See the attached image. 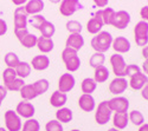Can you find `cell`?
Listing matches in <instances>:
<instances>
[{
	"instance_id": "d4e9b609",
	"label": "cell",
	"mask_w": 148,
	"mask_h": 131,
	"mask_svg": "<svg viewBox=\"0 0 148 131\" xmlns=\"http://www.w3.org/2000/svg\"><path fill=\"white\" fill-rule=\"evenodd\" d=\"M19 92H20L21 98L24 100H27V102H30V100H32V99L38 97V94L36 93V90H34L32 84H25L21 88V90Z\"/></svg>"
},
{
	"instance_id": "3957f363",
	"label": "cell",
	"mask_w": 148,
	"mask_h": 131,
	"mask_svg": "<svg viewBox=\"0 0 148 131\" xmlns=\"http://www.w3.org/2000/svg\"><path fill=\"white\" fill-rule=\"evenodd\" d=\"M112 110L109 108V104H108V100H103L98 104L97 109H96V112H95V121L97 124L100 125H106L110 118H112Z\"/></svg>"
},
{
	"instance_id": "c3c4849f",
	"label": "cell",
	"mask_w": 148,
	"mask_h": 131,
	"mask_svg": "<svg viewBox=\"0 0 148 131\" xmlns=\"http://www.w3.org/2000/svg\"><path fill=\"white\" fill-rule=\"evenodd\" d=\"M27 1V0H12V3H13L14 5H17V6H21L23 4H25Z\"/></svg>"
},
{
	"instance_id": "5b68a950",
	"label": "cell",
	"mask_w": 148,
	"mask_h": 131,
	"mask_svg": "<svg viewBox=\"0 0 148 131\" xmlns=\"http://www.w3.org/2000/svg\"><path fill=\"white\" fill-rule=\"evenodd\" d=\"M5 125L7 131H20L23 128L20 116L13 111V110H7L5 112Z\"/></svg>"
},
{
	"instance_id": "11a10c76",
	"label": "cell",
	"mask_w": 148,
	"mask_h": 131,
	"mask_svg": "<svg viewBox=\"0 0 148 131\" xmlns=\"http://www.w3.org/2000/svg\"><path fill=\"white\" fill-rule=\"evenodd\" d=\"M0 131H7L5 128H1V126H0Z\"/></svg>"
},
{
	"instance_id": "ffe728a7",
	"label": "cell",
	"mask_w": 148,
	"mask_h": 131,
	"mask_svg": "<svg viewBox=\"0 0 148 131\" xmlns=\"http://www.w3.org/2000/svg\"><path fill=\"white\" fill-rule=\"evenodd\" d=\"M113 123H114V128H116L119 130L126 129L129 123L128 113L127 112H115V115L113 117Z\"/></svg>"
},
{
	"instance_id": "bcb514c9",
	"label": "cell",
	"mask_w": 148,
	"mask_h": 131,
	"mask_svg": "<svg viewBox=\"0 0 148 131\" xmlns=\"http://www.w3.org/2000/svg\"><path fill=\"white\" fill-rule=\"evenodd\" d=\"M141 96H142V98H145L146 100H148V83L142 88V90H141Z\"/></svg>"
},
{
	"instance_id": "f546056e",
	"label": "cell",
	"mask_w": 148,
	"mask_h": 131,
	"mask_svg": "<svg viewBox=\"0 0 148 131\" xmlns=\"http://www.w3.org/2000/svg\"><path fill=\"white\" fill-rule=\"evenodd\" d=\"M97 88V83L92 79V78H85L83 79L82 84H81V89L82 92L85 94H91Z\"/></svg>"
},
{
	"instance_id": "7dc6e473",
	"label": "cell",
	"mask_w": 148,
	"mask_h": 131,
	"mask_svg": "<svg viewBox=\"0 0 148 131\" xmlns=\"http://www.w3.org/2000/svg\"><path fill=\"white\" fill-rule=\"evenodd\" d=\"M95 4L98 6V7H106L108 5V1L109 0H94Z\"/></svg>"
},
{
	"instance_id": "7402d4cb",
	"label": "cell",
	"mask_w": 148,
	"mask_h": 131,
	"mask_svg": "<svg viewBox=\"0 0 148 131\" xmlns=\"http://www.w3.org/2000/svg\"><path fill=\"white\" fill-rule=\"evenodd\" d=\"M44 10L43 0H30L25 6V11L27 14H38Z\"/></svg>"
},
{
	"instance_id": "db71d44e",
	"label": "cell",
	"mask_w": 148,
	"mask_h": 131,
	"mask_svg": "<svg viewBox=\"0 0 148 131\" xmlns=\"http://www.w3.org/2000/svg\"><path fill=\"white\" fill-rule=\"evenodd\" d=\"M50 1L53 4H58V3H60V0H50Z\"/></svg>"
},
{
	"instance_id": "52a82bcc",
	"label": "cell",
	"mask_w": 148,
	"mask_h": 131,
	"mask_svg": "<svg viewBox=\"0 0 148 131\" xmlns=\"http://www.w3.org/2000/svg\"><path fill=\"white\" fill-rule=\"evenodd\" d=\"M110 64H112L114 75H116V77H125V71H126V62L125 58L121 54L115 53L110 57Z\"/></svg>"
},
{
	"instance_id": "836d02e7",
	"label": "cell",
	"mask_w": 148,
	"mask_h": 131,
	"mask_svg": "<svg viewBox=\"0 0 148 131\" xmlns=\"http://www.w3.org/2000/svg\"><path fill=\"white\" fill-rule=\"evenodd\" d=\"M128 117H129V121L134 125H138V126H141L143 124V122H145V117H143V115L139 110H133L128 115Z\"/></svg>"
},
{
	"instance_id": "d6986e66",
	"label": "cell",
	"mask_w": 148,
	"mask_h": 131,
	"mask_svg": "<svg viewBox=\"0 0 148 131\" xmlns=\"http://www.w3.org/2000/svg\"><path fill=\"white\" fill-rule=\"evenodd\" d=\"M31 65L37 71H44V70H46L49 67V65H50V59H49V57L45 56V54L36 56L32 59Z\"/></svg>"
},
{
	"instance_id": "f6af8a7d",
	"label": "cell",
	"mask_w": 148,
	"mask_h": 131,
	"mask_svg": "<svg viewBox=\"0 0 148 131\" xmlns=\"http://www.w3.org/2000/svg\"><path fill=\"white\" fill-rule=\"evenodd\" d=\"M140 14H141V18H142L145 21L148 20V6H145V7L141 8Z\"/></svg>"
},
{
	"instance_id": "681fc988",
	"label": "cell",
	"mask_w": 148,
	"mask_h": 131,
	"mask_svg": "<svg viewBox=\"0 0 148 131\" xmlns=\"http://www.w3.org/2000/svg\"><path fill=\"white\" fill-rule=\"evenodd\" d=\"M142 56L145 57V59H148V45H146L142 49Z\"/></svg>"
},
{
	"instance_id": "8d00e7d4",
	"label": "cell",
	"mask_w": 148,
	"mask_h": 131,
	"mask_svg": "<svg viewBox=\"0 0 148 131\" xmlns=\"http://www.w3.org/2000/svg\"><path fill=\"white\" fill-rule=\"evenodd\" d=\"M16 78H17V73H16V70H14V69L7 67L6 70H4V72H3L4 85L10 84V83H12V81H13Z\"/></svg>"
},
{
	"instance_id": "f1b7e54d",
	"label": "cell",
	"mask_w": 148,
	"mask_h": 131,
	"mask_svg": "<svg viewBox=\"0 0 148 131\" xmlns=\"http://www.w3.org/2000/svg\"><path fill=\"white\" fill-rule=\"evenodd\" d=\"M38 30L40 31L42 37H44V38H51L52 35L55 34V32H56L55 25H53L52 22L47 21V20H45V21L42 24V26H40Z\"/></svg>"
},
{
	"instance_id": "8992f818",
	"label": "cell",
	"mask_w": 148,
	"mask_h": 131,
	"mask_svg": "<svg viewBox=\"0 0 148 131\" xmlns=\"http://www.w3.org/2000/svg\"><path fill=\"white\" fill-rule=\"evenodd\" d=\"M82 8H83V6L78 0H62L59 12H60L62 16L70 17L75 13L76 11L82 10Z\"/></svg>"
},
{
	"instance_id": "f907efd6",
	"label": "cell",
	"mask_w": 148,
	"mask_h": 131,
	"mask_svg": "<svg viewBox=\"0 0 148 131\" xmlns=\"http://www.w3.org/2000/svg\"><path fill=\"white\" fill-rule=\"evenodd\" d=\"M142 69H143V71L146 72V75H148V59H146V60L143 62V64H142Z\"/></svg>"
},
{
	"instance_id": "60d3db41",
	"label": "cell",
	"mask_w": 148,
	"mask_h": 131,
	"mask_svg": "<svg viewBox=\"0 0 148 131\" xmlns=\"http://www.w3.org/2000/svg\"><path fill=\"white\" fill-rule=\"evenodd\" d=\"M45 20H46L45 17H43L42 14H34V16L30 19V24H31L33 27L39 29V27L42 26V24H43Z\"/></svg>"
},
{
	"instance_id": "603a6c76",
	"label": "cell",
	"mask_w": 148,
	"mask_h": 131,
	"mask_svg": "<svg viewBox=\"0 0 148 131\" xmlns=\"http://www.w3.org/2000/svg\"><path fill=\"white\" fill-rule=\"evenodd\" d=\"M37 46L40 52L43 53H49L53 50V40L51 38H44V37H39L38 40H37Z\"/></svg>"
},
{
	"instance_id": "277c9868",
	"label": "cell",
	"mask_w": 148,
	"mask_h": 131,
	"mask_svg": "<svg viewBox=\"0 0 148 131\" xmlns=\"http://www.w3.org/2000/svg\"><path fill=\"white\" fill-rule=\"evenodd\" d=\"M134 35L136 44L145 47L148 44V22L145 20L139 21L134 27Z\"/></svg>"
},
{
	"instance_id": "83f0119b",
	"label": "cell",
	"mask_w": 148,
	"mask_h": 131,
	"mask_svg": "<svg viewBox=\"0 0 148 131\" xmlns=\"http://www.w3.org/2000/svg\"><path fill=\"white\" fill-rule=\"evenodd\" d=\"M14 70H16L17 77L24 79V78H26V77L30 76V73H31V65L27 62H20Z\"/></svg>"
},
{
	"instance_id": "f5cc1de1",
	"label": "cell",
	"mask_w": 148,
	"mask_h": 131,
	"mask_svg": "<svg viewBox=\"0 0 148 131\" xmlns=\"http://www.w3.org/2000/svg\"><path fill=\"white\" fill-rule=\"evenodd\" d=\"M108 131H121V130H119V129H116V128H112V129H109Z\"/></svg>"
},
{
	"instance_id": "74e56055",
	"label": "cell",
	"mask_w": 148,
	"mask_h": 131,
	"mask_svg": "<svg viewBox=\"0 0 148 131\" xmlns=\"http://www.w3.org/2000/svg\"><path fill=\"white\" fill-rule=\"evenodd\" d=\"M24 85H25V81H24V79L17 77L12 83H10V84H7V85H4V86L7 89V91L8 90L10 91H20Z\"/></svg>"
},
{
	"instance_id": "e0dca14e",
	"label": "cell",
	"mask_w": 148,
	"mask_h": 131,
	"mask_svg": "<svg viewBox=\"0 0 148 131\" xmlns=\"http://www.w3.org/2000/svg\"><path fill=\"white\" fill-rule=\"evenodd\" d=\"M112 46L117 53H126L130 50V41L126 37H117L113 40Z\"/></svg>"
},
{
	"instance_id": "4fadbf2b",
	"label": "cell",
	"mask_w": 148,
	"mask_h": 131,
	"mask_svg": "<svg viewBox=\"0 0 148 131\" xmlns=\"http://www.w3.org/2000/svg\"><path fill=\"white\" fill-rule=\"evenodd\" d=\"M16 112L23 117V118H26V119H30V118L33 117L34 112H36V109L32 103L27 102V100H21L20 103H18L17 105V109H16Z\"/></svg>"
},
{
	"instance_id": "9a60e30c",
	"label": "cell",
	"mask_w": 148,
	"mask_h": 131,
	"mask_svg": "<svg viewBox=\"0 0 148 131\" xmlns=\"http://www.w3.org/2000/svg\"><path fill=\"white\" fill-rule=\"evenodd\" d=\"M84 45V38L82 37L81 33H70V35L66 39L65 47L72 49L75 51H79Z\"/></svg>"
},
{
	"instance_id": "816d5d0a",
	"label": "cell",
	"mask_w": 148,
	"mask_h": 131,
	"mask_svg": "<svg viewBox=\"0 0 148 131\" xmlns=\"http://www.w3.org/2000/svg\"><path fill=\"white\" fill-rule=\"evenodd\" d=\"M139 131H148V124H145V123H143V124L140 126Z\"/></svg>"
},
{
	"instance_id": "44dd1931",
	"label": "cell",
	"mask_w": 148,
	"mask_h": 131,
	"mask_svg": "<svg viewBox=\"0 0 148 131\" xmlns=\"http://www.w3.org/2000/svg\"><path fill=\"white\" fill-rule=\"evenodd\" d=\"M68 100V97H66V93H63V92H60V91H55L52 94H51V97H50V103L51 105L53 106V108H57V109H60V108H63V106L65 105Z\"/></svg>"
},
{
	"instance_id": "7bdbcfd3",
	"label": "cell",
	"mask_w": 148,
	"mask_h": 131,
	"mask_svg": "<svg viewBox=\"0 0 148 131\" xmlns=\"http://www.w3.org/2000/svg\"><path fill=\"white\" fill-rule=\"evenodd\" d=\"M7 96V89L4 85H0V106L3 104V100L6 98Z\"/></svg>"
},
{
	"instance_id": "5bb4252c",
	"label": "cell",
	"mask_w": 148,
	"mask_h": 131,
	"mask_svg": "<svg viewBox=\"0 0 148 131\" xmlns=\"http://www.w3.org/2000/svg\"><path fill=\"white\" fill-rule=\"evenodd\" d=\"M128 81L125 77H116L115 79L112 80V83L109 84V91L112 92L113 94H121L123 93L127 88H128Z\"/></svg>"
},
{
	"instance_id": "7a4b0ae2",
	"label": "cell",
	"mask_w": 148,
	"mask_h": 131,
	"mask_svg": "<svg viewBox=\"0 0 148 131\" xmlns=\"http://www.w3.org/2000/svg\"><path fill=\"white\" fill-rule=\"evenodd\" d=\"M62 59L65 64V67L70 72H76L81 66V59L77 54V51L65 47L62 52Z\"/></svg>"
},
{
	"instance_id": "6da1fadb",
	"label": "cell",
	"mask_w": 148,
	"mask_h": 131,
	"mask_svg": "<svg viewBox=\"0 0 148 131\" xmlns=\"http://www.w3.org/2000/svg\"><path fill=\"white\" fill-rule=\"evenodd\" d=\"M113 40L114 39L112 37V34L107 31H102L100 33H97L91 39V46L96 52L104 53L110 49V46L113 44Z\"/></svg>"
},
{
	"instance_id": "b9f144b4",
	"label": "cell",
	"mask_w": 148,
	"mask_h": 131,
	"mask_svg": "<svg viewBox=\"0 0 148 131\" xmlns=\"http://www.w3.org/2000/svg\"><path fill=\"white\" fill-rule=\"evenodd\" d=\"M141 72V69L138 66V65H135V64H130V65H127L126 67V71H125V76H134V75H136V73H140Z\"/></svg>"
},
{
	"instance_id": "4dcf8cb0",
	"label": "cell",
	"mask_w": 148,
	"mask_h": 131,
	"mask_svg": "<svg viewBox=\"0 0 148 131\" xmlns=\"http://www.w3.org/2000/svg\"><path fill=\"white\" fill-rule=\"evenodd\" d=\"M32 85H33V88L36 90V93L38 94V96H40V94H44L49 90V86H50V84H49V80L47 79H44V78L34 81Z\"/></svg>"
},
{
	"instance_id": "4316f807",
	"label": "cell",
	"mask_w": 148,
	"mask_h": 131,
	"mask_svg": "<svg viewBox=\"0 0 148 131\" xmlns=\"http://www.w3.org/2000/svg\"><path fill=\"white\" fill-rule=\"evenodd\" d=\"M109 78V70L102 65L95 69V75H94V80L96 83H104Z\"/></svg>"
},
{
	"instance_id": "f35d334b",
	"label": "cell",
	"mask_w": 148,
	"mask_h": 131,
	"mask_svg": "<svg viewBox=\"0 0 148 131\" xmlns=\"http://www.w3.org/2000/svg\"><path fill=\"white\" fill-rule=\"evenodd\" d=\"M45 130L46 131H64L63 125H62V123H59L57 119L49 121L45 125Z\"/></svg>"
},
{
	"instance_id": "30bf717a",
	"label": "cell",
	"mask_w": 148,
	"mask_h": 131,
	"mask_svg": "<svg viewBox=\"0 0 148 131\" xmlns=\"http://www.w3.org/2000/svg\"><path fill=\"white\" fill-rule=\"evenodd\" d=\"M129 22H130V14L127 11H117V12H115L112 25L119 30H123L129 25Z\"/></svg>"
},
{
	"instance_id": "ba28073f",
	"label": "cell",
	"mask_w": 148,
	"mask_h": 131,
	"mask_svg": "<svg viewBox=\"0 0 148 131\" xmlns=\"http://www.w3.org/2000/svg\"><path fill=\"white\" fill-rule=\"evenodd\" d=\"M27 13L24 6H18L14 11V31L27 29Z\"/></svg>"
},
{
	"instance_id": "ee69618b",
	"label": "cell",
	"mask_w": 148,
	"mask_h": 131,
	"mask_svg": "<svg viewBox=\"0 0 148 131\" xmlns=\"http://www.w3.org/2000/svg\"><path fill=\"white\" fill-rule=\"evenodd\" d=\"M7 32V24L4 19H0V35H4Z\"/></svg>"
},
{
	"instance_id": "cb8c5ba5",
	"label": "cell",
	"mask_w": 148,
	"mask_h": 131,
	"mask_svg": "<svg viewBox=\"0 0 148 131\" xmlns=\"http://www.w3.org/2000/svg\"><path fill=\"white\" fill-rule=\"evenodd\" d=\"M72 118H73V115L69 108H64L63 106V108L58 109L56 112V119L59 123H69L72 121Z\"/></svg>"
},
{
	"instance_id": "7c38bea8",
	"label": "cell",
	"mask_w": 148,
	"mask_h": 131,
	"mask_svg": "<svg viewBox=\"0 0 148 131\" xmlns=\"http://www.w3.org/2000/svg\"><path fill=\"white\" fill-rule=\"evenodd\" d=\"M103 20H102V10H98L96 12V14L94 18H91L88 24H87V29H88V32L91 33V34H97L100 33L101 29L103 27Z\"/></svg>"
},
{
	"instance_id": "ab89813d",
	"label": "cell",
	"mask_w": 148,
	"mask_h": 131,
	"mask_svg": "<svg viewBox=\"0 0 148 131\" xmlns=\"http://www.w3.org/2000/svg\"><path fill=\"white\" fill-rule=\"evenodd\" d=\"M66 30L70 33H81L82 25H81V22H78L76 20H70L66 22Z\"/></svg>"
},
{
	"instance_id": "2e32d148",
	"label": "cell",
	"mask_w": 148,
	"mask_h": 131,
	"mask_svg": "<svg viewBox=\"0 0 148 131\" xmlns=\"http://www.w3.org/2000/svg\"><path fill=\"white\" fill-rule=\"evenodd\" d=\"M78 105L79 108L85 111V112H91L95 110V106H96V103H95V98L91 96V94H85L83 93L82 96L79 97L78 99Z\"/></svg>"
},
{
	"instance_id": "ac0fdd59",
	"label": "cell",
	"mask_w": 148,
	"mask_h": 131,
	"mask_svg": "<svg viewBox=\"0 0 148 131\" xmlns=\"http://www.w3.org/2000/svg\"><path fill=\"white\" fill-rule=\"evenodd\" d=\"M148 83V77L146 75H143L142 72L136 73L130 77V80L128 84L130 85V88L133 90H142V88Z\"/></svg>"
},
{
	"instance_id": "d6a6232c",
	"label": "cell",
	"mask_w": 148,
	"mask_h": 131,
	"mask_svg": "<svg viewBox=\"0 0 148 131\" xmlns=\"http://www.w3.org/2000/svg\"><path fill=\"white\" fill-rule=\"evenodd\" d=\"M4 60H5V64L7 65V67H11V69H16L17 65L20 63L18 56H17L14 52H8V53H6Z\"/></svg>"
},
{
	"instance_id": "d590c367",
	"label": "cell",
	"mask_w": 148,
	"mask_h": 131,
	"mask_svg": "<svg viewBox=\"0 0 148 131\" xmlns=\"http://www.w3.org/2000/svg\"><path fill=\"white\" fill-rule=\"evenodd\" d=\"M114 16H115V11L113 8L108 7V8L102 10V20L104 25H112Z\"/></svg>"
},
{
	"instance_id": "9f6ffc18",
	"label": "cell",
	"mask_w": 148,
	"mask_h": 131,
	"mask_svg": "<svg viewBox=\"0 0 148 131\" xmlns=\"http://www.w3.org/2000/svg\"><path fill=\"white\" fill-rule=\"evenodd\" d=\"M71 131H79V130H77V129H73V130H71Z\"/></svg>"
},
{
	"instance_id": "1f68e13d",
	"label": "cell",
	"mask_w": 148,
	"mask_h": 131,
	"mask_svg": "<svg viewBox=\"0 0 148 131\" xmlns=\"http://www.w3.org/2000/svg\"><path fill=\"white\" fill-rule=\"evenodd\" d=\"M106 62V56L104 53H101V52H95L91 57H90V60H89V64L91 67L96 69L98 66H102Z\"/></svg>"
},
{
	"instance_id": "8fae6325",
	"label": "cell",
	"mask_w": 148,
	"mask_h": 131,
	"mask_svg": "<svg viewBox=\"0 0 148 131\" xmlns=\"http://www.w3.org/2000/svg\"><path fill=\"white\" fill-rule=\"evenodd\" d=\"M75 84H76L75 77L70 73H64L60 76V78L58 80V91L66 93L75 88Z\"/></svg>"
},
{
	"instance_id": "9c48e42d",
	"label": "cell",
	"mask_w": 148,
	"mask_h": 131,
	"mask_svg": "<svg viewBox=\"0 0 148 131\" xmlns=\"http://www.w3.org/2000/svg\"><path fill=\"white\" fill-rule=\"evenodd\" d=\"M109 108L114 112H127L129 109V100L126 97H114L108 100Z\"/></svg>"
},
{
	"instance_id": "484cf974",
	"label": "cell",
	"mask_w": 148,
	"mask_h": 131,
	"mask_svg": "<svg viewBox=\"0 0 148 131\" xmlns=\"http://www.w3.org/2000/svg\"><path fill=\"white\" fill-rule=\"evenodd\" d=\"M20 41V44L26 47V49H31L33 46H37V40H38V37L36 34H32L30 32H27L26 34H24L21 38L18 39Z\"/></svg>"
},
{
	"instance_id": "e575fe53",
	"label": "cell",
	"mask_w": 148,
	"mask_h": 131,
	"mask_svg": "<svg viewBox=\"0 0 148 131\" xmlns=\"http://www.w3.org/2000/svg\"><path fill=\"white\" fill-rule=\"evenodd\" d=\"M39 130H40L39 122L34 119V118H30L23 125V131H39Z\"/></svg>"
}]
</instances>
